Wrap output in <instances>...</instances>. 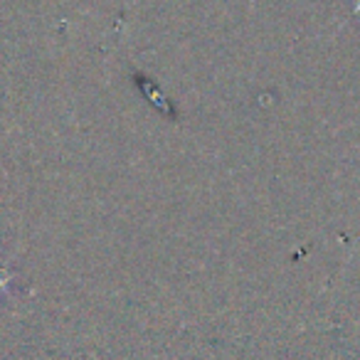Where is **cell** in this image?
<instances>
[{
    "label": "cell",
    "mask_w": 360,
    "mask_h": 360,
    "mask_svg": "<svg viewBox=\"0 0 360 360\" xmlns=\"http://www.w3.org/2000/svg\"><path fill=\"white\" fill-rule=\"evenodd\" d=\"M13 276L8 274L6 269H3V266H0V294H8V291H11V286H13Z\"/></svg>",
    "instance_id": "1"
},
{
    "label": "cell",
    "mask_w": 360,
    "mask_h": 360,
    "mask_svg": "<svg viewBox=\"0 0 360 360\" xmlns=\"http://www.w3.org/2000/svg\"><path fill=\"white\" fill-rule=\"evenodd\" d=\"M353 8H355V13L360 15V0H355V6H353Z\"/></svg>",
    "instance_id": "2"
}]
</instances>
